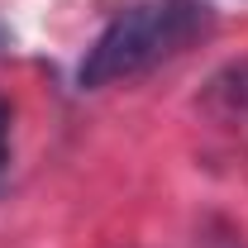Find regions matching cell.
I'll return each mask as SVG.
<instances>
[{"label": "cell", "mask_w": 248, "mask_h": 248, "mask_svg": "<svg viewBox=\"0 0 248 248\" xmlns=\"http://www.w3.org/2000/svg\"><path fill=\"white\" fill-rule=\"evenodd\" d=\"M201 115L229 143V153L248 157V58L224 62L201 91Z\"/></svg>", "instance_id": "2"}, {"label": "cell", "mask_w": 248, "mask_h": 248, "mask_svg": "<svg viewBox=\"0 0 248 248\" xmlns=\"http://www.w3.org/2000/svg\"><path fill=\"white\" fill-rule=\"evenodd\" d=\"M10 124H15V110H10V100H0V177L10 167Z\"/></svg>", "instance_id": "3"}, {"label": "cell", "mask_w": 248, "mask_h": 248, "mask_svg": "<svg viewBox=\"0 0 248 248\" xmlns=\"http://www.w3.org/2000/svg\"><path fill=\"white\" fill-rule=\"evenodd\" d=\"M210 29H215V10L205 0H129L91 38L77 67V86L105 91L115 81H134L162 62L182 58Z\"/></svg>", "instance_id": "1"}, {"label": "cell", "mask_w": 248, "mask_h": 248, "mask_svg": "<svg viewBox=\"0 0 248 248\" xmlns=\"http://www.w3.org/2000/svg\"><path fill=\"white\" fill-rule=\"evenodd\" d=\"M10 43H15V38H10V29H5V24H0V53H5V48H10Z\"/></svg>", "instance_id": "4"}]
</instances>
